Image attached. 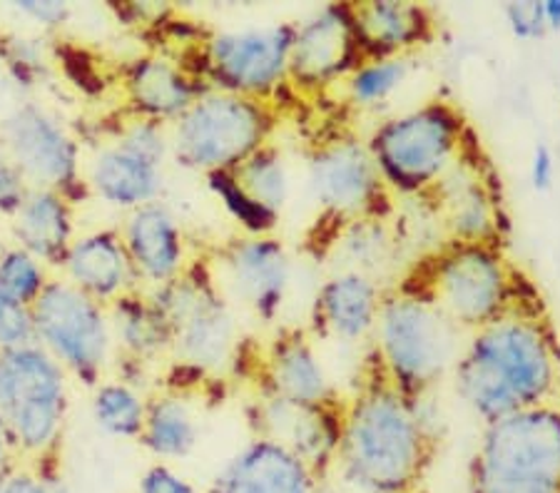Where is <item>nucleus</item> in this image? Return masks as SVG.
<instances>
[{"label":"nucleus","mask_w":560,"mask_h":493,"mask_svg":"<svg viewBox=\"0 0 560 493\" xmlns=\"http://www.w3.org/2000/svg\"><path fill=\"white\" fill-rule=\"evenodd\" d=\"M45 290L43 269L31 253L15 249L0 259V297L13 307H28Z\"/></svg>","instance_id":"34"},{"label":"nucleus","mask_w":560,"mask_h":493,"mask_svg":"<svg viewBox=\"0 0 560 493\" xmlns=\"http://www.w3.org/2000/svg\"><path fill=\"white\" fill-rule=\"evenodd\" d=\"M466 486L468 493H560V403L483 424Z\"/></svg>","instance_id":"4"},{"label":"nucleus","mask_w":560,"mask_h":493,"mask_svg":"<svg viewBox=\"0 0 560 493\" xmlns=\"http://www.w3.org/2000/svg\"><path fill=\"white\" fill-rule=\"evenodd\" d=\"M411 58H366L361 60L347 85V97L359 107L386 103L411 75Z\"/></svg>","instance_id":"31"},{"label":"nucleus","mask_w":560,"mask_h":493,"mask_svg":"<svg viewBox=\"0 0 560 493\" xmlns=\"http://www.w3.org/2000/svg\"><path fill=\"white\" fill-rule=\"evenodd\" d=\"M436 454V438L419 411L376 372L341 403L337 466L349 486L364 493H401L421 489Z\"/></svg>","instance_id":"2"},{"label":"nucleus","mask_w":560,"mask_h":493,"mask_svg":"<svg viewBox=\"0 0 560 493\" xmlns=\"http://www.w3.org/2000/svg\"><path fill=\"white\" fill-rule=\"evenodd\" d=\"M319 473L269 438H252L217 473L212 493H329Z\"/></svg>","instance_id":"16"},{"label":"nucleus","mask_w":560,"mask_h":493,"mask_svg":"<svg viewBox=\"0 0 560 493\" xmlns=\"http://www.w3.org/2000/svg\"><path fill=\"white\" fill-rule=\"evenodd\" d=\"M224 274L237 297L265 321H272L287 300L292 282V259L275 237L234 242L222 257Z\"/></svg>","instance_id":"17"},{"label":"nucleus","mask_w":560,"mask_h":493,"mask_svg":"<svg viewBox=\"0 0 560 493\" xmlns=\"http://www.w3.org/2000/svg\"><path fill=\"white\" fill-rule=\"evenodd\" d=\"M401 493H423L421 489H413V491H401Z\"/></svg>","instance_id":"45"},{"label":"nucleus","mask_w":560,"mask_h":493,"mask_svg":"<svg viewBox=\"0 0 560 493\" xmlns=\"http://www.w3.org/2000/svg\"><path fill=\"white\" fill-rule=\"evenodd\" d=\"M341 403H294L277 397H265L257 407L259 436L269 438L296 459L304 461L322 479L337 466L341 438Z\"/></svg>","instance_id":"15"},{"label":"nucleus","mask_w":560,"mask_h":493,"mask_svg":"<svg viewBox=\"0 0 560 493\" xmlns=\"http://www.w3.org/2000/svg\"><path fill=\"white\" fill-rule=\"evenodd\" d=\"M411 284L427 292L464 334L483 329L518 304H528L521 294L516 267L501 245L446 239L423 259Z\"/></svg>","instance_id":"5"},{"label":"nucleus","mask_w":560,"mask_h":493,"mask_svg":"<svg viewBox=\"0 0 560 493\" xmlns=\"http://www.w3.org/2000/svg\"><path fill=\"white\" fill-rule=\"evenodd\" d=\"M361 60L351 3L322 5L306 21L294 23L289 80L304 93L345 83Z\"/></svg>","instance_id":"12"},{"label":"nucleus","mask_w":560,"mask_h":493,"mask_svg":"<svg viewBox=\"0 0 560 493\" xmlns=\"http://www.w3.org/2000/svg\"><path fill=\"white\" fill-rule=\"evenodd\" d=\"M142 444L162 459H183L197 446V424L192 411L179 397H160L148 403L142 426Z\"/></svg>","instance_id":"27"},{"label":"nucleus","mask_w":560,"mask_h":493,"mask_svg":"<svg viewBox=\"0 0 560 493\" xmlns=\"http://www.w3.org/2000/svg\"><path fill=\"white\" fill-rule=\"evenodd\" d=\"M505 23L518 40H538L546 35V17L544 3L540 0H521V3H509L503 8Z\"/></svg>","instance_id":"36"},{"label":"nucleus","mask_w":560,"mask_h":493,"mask_svg":"<svg viewBox=\"0 0 560 493\" xmlns=\"http://www.w3.org/2000/svg\"><path fill=\"white\" fill-rule=\"evenodd\" d=\"M314 202L324 214L341 224L384 218L388 192L366 140L354 134L324 140L314 148L306 165Z\"/></svg>","instance_id":"9"},{"label":"nucleus","mask_w":560,"mask_h":493,"mask_svg":"<svg viewBox=\"0 0 560 493\" xmlns=\"http://www.w3.org/2000/svg\"><path fill=\"white\" fill-rule=\"evenodd\" d=\"M272 130L275 110L267 101L205 90L175 120L170 148L185 167L205 175L232 173L269 145Z\"/></svg>","instance_id":"7"},{"label":"nucleus","mask_w":560,"mask_h":493,"mask_svg":"<svg viewBox=\"0 0 560 493\" xmlns=\"http://www.w3.org/2000/svg\"><path fill=\"white\" fill-rule=\"evenodd\" d=\"M5 446H8V436L3 432V426H0V471H3V463H5Z\"/></svg>","instance_id":"44"},{"label":"nucleus","mask_w":560,"mask_h":493,"mask_svg":"<svg viewBox=\"0 0 560 493\" xmlns=\"http://www.w3.org/2000/svg\"><path fill=\"white\" fill-rule=\"evenodd\" d=\"M372 339L374 372L417 401L451 376L464 349V331L411 282L386 290Z\"/></svg>","instance_id":"3"},{"label":"nucleus","mask_w":560,"mask_h":493,"mask_svg":"<svg viewBox=\"0 0 560 493\" xmlns=\"http://www.w3.org/2000/svg\"><path fill=\"white\" fill-rule=\"evenodd\" d=\"M207 179H210V187L214 195L220 197L224 208H228V212L249 232L252 237H265L277 227L279 214L259 208V204L237 185V179H234L232 173H212L207 175Z\"/></svg>","instance_id":"33"},{"label":"nucleus","mask_w":560,"mask_h":493,"mask_svg":"<svg viewBox=\"0 0 560 493\" xmlns=\"http://www.w3.org/2000/svg\"><path fill=\"white\" fill-rule=\"evenodd\" d=\"M120 148L125 152H130V155L144 160V163L162 167V160H165L170 150V140L165 138L162 122L142 118L140 122H135L128 132H125Z\"/></svg>","instance_id":"35"},{"label":"nucleus","mask_w":560,"mask_h":493,"mask_svg":"<svg viewBox=\"0 0 560 493\" xmlns=\"http://www.w3.org/2000/svg\"><path fill=\"white\" fill-rule=\"evenodd\" d=\"M62 372L35 347H13L0 356V426L25 451L56 442L62 419Z\"/></svg>","instance_id":"8"},{"label":"nucleus","mask_w":560,"mask_h":493,"mask_svg":"<svg viewBox=\"0 0 560 493\" xmlns=\"http://www.w3.org/2000/svg\"><path fill=\"white\" fill-rule=\"evenodd\" d=\"M18 237L28 253L45 259L68 255L70 214L66 202L50 190L31 192L18 212Z\"/></svg>","instance_id":"26"},{"label":"nucleus","mask_w":560,"mask_h":493,"mask_svg":"<svg viewBox=\"0 0 560 493\" xmlns=\"http://www.w3.org/2000/svg\"><path fill=\"white\" fill-rule=\"evenodd\" d=\"M95 419L107 434L115 436H140L144 419H148V403L138 394L122 384H107L95 397Z\"/></svg>","instance_id":"32"},{"label":"nucleus","mask_w":560,"mask_h":493,"mask_svg":"<svg viewBox=\"0 0 560 493\" xmlns=\"http://www.w3.org/2000/svg\"><path fill=\"white\" fill-rule=\"evenodd\" d=\"M386 290L374 277L341 269L319 286L312 321L316 334L357 344L374 337Z\"/></svg>","instance_id":"19"},{"label":"nucleus","mask_w":560,"mask_h":493,"mask_svg":"<svg viewBox=\"0 0 560 493\" xmlns=\"http://www.w3.org/2000/svg\"><path fill=\"white\" fill-rule=\"evenodd\" d=\"M33 327L62 362L80 374H95L107 354V325L97 304L68 284H45L33 302Z\"/></svg>","instance_id":"13"},{"label":"nucleus","mask_w":560,"mask_h":493,"mask_svg":"<svg viewBox=\"0 0 560 493\" xmlns=\"http://www.w3.org/2000/svg\"><path fill=\"white\" fill-rule=\"evenodd\" d=\"M468 134L456 105L429 101L376 125L366 145L388 192L427 197L466 150Z\"/></svg>","instance_id":"6"},{"label":"nucleus","mask_w":560,"mask_h":493,"mask_svg":"<svg viewBox=\"0 0 560 493\" xmlns=\"http://www.w3.org/2000/svg\"><path fill=\"white\" fill-rule=\"evenodd\" d=\"M451 379L458 399L483 424L556 403L560 344L540 300L518 304L491 325L471 331Z\"/></svg>","instance_id":"1"},{"label":"nucleus","mask_w":560,"mask_h":493,"mask_svg":"<svg viewBox=\"0 0 560 493\" xmlns=\"http://www.w3.org/2000/svg\"><path fill=\"white\" fill-rule=\"evenodd\" d=\"M427 197L436 202L446 239L501 245V200L476 148L466 145Z\"/></svg>","instance_id":"14"},{"label":"nucleus","mask_w":560,"mask_h":493,"mask_svg":"<svg viewBox=\"0 0 560 493\" xmlns=\"http://www.w3.org/2000/svg\"><path fill=\"white\" fill-rule=\"evenodd\" d=\"M361 56L411 58L436 33L431 8L409 0H366L351 3Z\"/></svg>","instance_id":"20"},{"label":"nucleus","mask_w":560,"mask_h":493,"mask_svg":"<svg viewBox=\"0 0 560 493\" xmlns=\"http://www.w3.org/2000/svg\"><path fill=\"white\" fill-rule=\"evenodd\" d=\"M117 331L122 344L138 356H152L173 347V331L152 302L120 300L117 304Z\"/></svg>","instance_id":"30"},{"label":"nucleus","mask_w":560,"mask_h":493,"mask_svg":"<svg viewBox=\"0 0 560 493\" xmlns=\"http://www.w3.org/2000/svg\"><path fill=\"white\" fill-rule=\"evenodd\" d=\"M138 493H197L192 483L175 473L165 463H155L144 471Z\"/></svg>","instance_id":"39"},{"label":"nucleus","mask_w":560,"mask_h":493,"mask_svg":"<svg viewBox=\"0 0 560 493\" xmlns=\"http://www.w3.org/2000/svg\"><path fill=\"white\" fill-rule=\"evenodd\" d=\"M66 262L80 292L95 297H113L122 292L135 272L125 242L107 232L75 242L68 249Z\"/></svg>","instance_id":"24"},{"label":"nucleus","mask_w":560,"mask_h":493,"mask_svg":"<svg viewBox=\"0 0 560 493\" xmlns=\"http://www.w3.org/2000/svg\"><path fill=\"white\" fill-rule=\"evenodd\" d=\"M232 175L259 208L282 218V210L289 200V173L282 152L272 145H265L255 155H249L237 169H232Z\"/></svg>","instance_id":"29"},{"label":"nucleus","mask_w":560,"mask_h":493,"mask_svg":"<svg viewBox=\"0 0 560 493\" xmlns=\"http://www.w3.org/2000/svg\"><path fill=\"white\" fill-rule=\"evenodd\" d=\"M548 31H560V0H540Z\"/></svg>","instance_id":"43"},{"label":"nucleus","mask_w":560,"mask_h":493,"mask_svg":"<svg viewBox=\"0 0 560 493\" xmlns=\"http://www.w3.org/2000/svg\"><path fill=\"white\" fill-rule=\"evenodd\" d=\"M15 167L40 185H66L78 167V148L56 120L35 105H23L3 125Z\"/></svg>","instance_id":"18"},{"label":"nucleus","mask_w":560,"mask_h":493,"mask_svg":"<svg viewBox=\"0 0 560 493\" xmlns=\"http://www.w3.org/2000/svg\"><path fill=\"white\" fill-rule=\"evenodd\" d=\"M93 185L103 200L120 208H142L155 202L162 190V167L144 163L120 145L105 150L93 165Z\"/></svg>","instance_id":"25"},{"label":"nucleus","mask_w":560,"mask_h":493,"mask_svg":"<svg viewBox=\"0 0 560 493\" xmlns=\"http://www.w3.org/2000/svg\"><path fill=\"white\" fill-rule=\"evenodd\" d=\"M132 105L144 120H177L202 90L183 66L165 58H142L132 66L128 78Z\"/></svg>","instance_id":"23"},{"label":"nucleus","mask_w":560,"mask_h":493,"mask_svg":"<svg viewBox=\"0 0 560 493\" xmlns=\"http://www.w3.org/2000/svg\"><path fill=\"white\" fill-rule=\"evenodd\" d=\"M556 183V155L550 145L546 142H538L533 148V157H530V185L536 187L538 192H548Z\"/></svg>","instance_id":"40"},{"label":"nucleus","mask_w":560,"mask_h":493,"mask_svg":"<svg viewBox=\"0 0 560 493\" xmlns=\"http://www.w3.org/2000/svg\"><path fill=\"white\" fill-rule=\"evenodd\" d=\"M0 493H58L48 483L31 477V473H18L0 481Z\"/></svg>","instance_id":"41"},{"label":"nucleus","mask_w":560,"mask_h":493,"mask_svg":"<svg viewBox=\"0 0 560 493\" xmlns=\"http://www.w3.org/2000/svg\"><path fill=\"white\" fill-rule=\"evenodd\" d=\"M265 379L267 397L310 403V407L341 401L310 337L300 329L282 331L269 347L265 356Z\"/></svg>","instance_id":"21"},{"label":"nucleus","mask_w":560,"mask_h":493,"mask_svg":"<svg viewBox=\"0 0 560 493\" xmlns=\"http://www.w3.org/2000/svg\"><path fill=\"white\" fill-rule=\"evenodd\" d=\"M25 197V175L13 160L0 157V212H21Z\"/></svg>","instance_id":"38"},{"label":"nucleus","mask_w":560,"mask_h":493,"mask_svg":"<svg viewBox=\"0 0 560 493\" xmlns=\"http://www.w3.org/2000/svg\"><path fill=\"white\" fill-rule=\"evenodd\" d=\"M33 329L35 327L28 309L13 307V304L0 297V347H25V342L33 337Z\"/></svg>","instance_id":"37"},{"label":"nucleus","mask_w":560,"mask_h":493,"mask_svg":"<svg viewBox=\"0 0 560 493\" xmlns=\"http://www.w3.org/2000/svg\"><path fill=\"white\" fill-rule=\"evenodd\" d=\"M18 8L28 15H33L35 21L48 23V25L66 21V15H68V5H62V3H21Z\"/></svg>","instance_id":"42"},{"label":"nucleus","mask_w":560,"mask_h":493,"mask_svg":"<svg viewBox=\"0 0 560 493\" xmlns=\"http://www.w3.org/2000/svg\"><path fill=\"white\" fill-rule=\"evenodd\" d=\"M125 249H128L135 272L158 286L183 274V232L173 214L160 202L142 204L132 212L128 232H125Z\"/></svg>","instance_id":"22"},{"label":"nucleus","mask_w":560,"mask_h":493,"mask_svg":"<svg viewBox=\"0 0 560 493\" xmlns=\"http://www.w3.org/2000/svg\"><path fill=\"white\" fill-rule=\"evenodd\" d=\"M399 242L392 235L384 218H366L347 222L339 235V249L347 257V269L374 277L378 282V272L392 265Z\"/></svg>","instance_id":"28"},{"label":"nucleus","mask_w":560,"mask_h":493,"mask_svg":"<svg viewBox=\"0 0 560 493\" xmlns=\"http://www.w3.org/2000/svg\"><path fill=\"white\" fill-rule=\"evenodd\" d=\"M294 23L220 33L205 45L212 90L267 101L289 80Z\"/></svg>","instance_id":"11"},{"label":"nucleus","mask_w":560,"mask_h":493,"mask_svg":"<svg viewBox=\"0 0 560 493\" xmlns=\"http://www.w3.org/2000/svg\"><path fill=\"white\" fill-rule=\"evenodd\" d=\"M173 331V347L183 362L205 372L228 366L234 349V317L210 284L179 274L160 284L150 300Z\"/></svg>","instance_id":"10"}]
</instances>
